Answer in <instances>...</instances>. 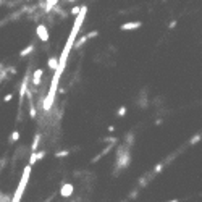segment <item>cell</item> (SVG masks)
<instances>
[{
  "label": "cell",
  "mask_w": 202,
  "mask_h": 202,
  "mask_svg": "<svg viewBox=\"0 0 202 202\" xmlns=\"http://www.w3.org/2000/svg\"><path fill=\"white\" fill-rule=\"evenodd\" d=\"M97 36H99V31H97V29H94V31H91V32H87V34L81 36V39L76 41V44H74V49H81L83 44H86L87 41H91V39H94V37H97Z\"/></svg>",
  "instance_id": "obj_1"
},
{
  "label": "cell",
  "mask_w": 202,
  "mask_h": 202,
  "mask_svg": "<svg viewBox=\"0 0 202 202\" xmlns=\"http://www.w3.org/2000/svg\"><path fill=\"white\" fill-rule=\"evenodd\" d=\"M141 26H142V23H141V21H128V23L120 24V29L121 31H134V29H139Z\"/></svg>",
  "instance_id": "obj_2"
},
{
  "label": "cell",
  "mask_w": 202,
  "mask_h": 202,
  "mask_svg": "<svg viewBox=\"0 0 202 202\" xmlns=\"http://www.w3.org/2000/svg\"><path fill=\"white\" fill-rule=\"evenodd\" d=\"M36 32H37V36H39V39H41L42 42H47V41H49V31H47V26H45V24H37Z\"/></svg>",
  "instance_id": "obj_3"
},
{
  "label": "cell",
  "mask_w": 202,
  "mask_h": 202,
  "mask_svg": "<svg viewBox=\"0 0 202 202\" xmlns=\"http://www.w3.org/2000/svg\"><path fill=\"white\" fill-rule=\"evenodd\" d=\"M42 74H44V70H42V68H37L34 71V74H32V87H37L41 84Z\"/></svg>",
  "instance_id": "obj_4"
},
{
  "label": "cell",
  "mask_w": 202,
  "mask_h": 202,
  "mask_svg": "<svg viewBox=\"0 0 202 202\" xmlns=\"http://www.w3.org/2000/svg\"><path fill=\"white\" fill-rule=\"evenodd\" d=\"M28 81H29V76H24L23 84H21V89H20V102H23V97H24L26 92H28Z\"/></svg>",
  "instance_id": "obj_5"
},
{
  "label": "cell",
  "mask_w": 202,
  "mask_h": 202,
  "mask_svg": "<svg viewBox=\"0 0 202 202\" xmlns=\"http://www.w3.org/2000/svg\"><path fill=\"white\" fill-rule=\"evenodd\" d=\"M47 63H49V68H50V70H54V71L58 68V58H57V57H50Z\"/></svg>",
  "instance_id": "obj_6"
},
{
  "label": "cell",
  "mask_w": 202,
  "mask_h": 202,
  "mask_svg": "<svg viewBox=\"0 0 202 202\" xmlns=\"http://www.w3.org/2000/svg\"><path fill=\"white\" fill-rule=\"evenodd\" d=\"M32 50H34V44H29L26 47V49H23L21 52H20V57H26V55H29Z\"/></svg>",
  "instance_id": "obj_7"
},
{
  "label": "cell",
  "mask_w": 202,
  "mask_h": 202,
  "mask_svg": "<svg viewBox=\"0 0 202 202\" xmlns=\"http://www.w3.org/2000/svg\"><path fill=\"white\" fill-rule=\"evenodd\" d=\"M126 112H128V109H126L125 105H121L120 109L116 110V116H120V118H121V116H125V115H126Z\"/></svg>",
  "instance_id": "obj_8"
},
{
  "label": "cell",
  "mask_w": 202,
  "mask_h": 202,
  "mask_svg": "<svg viewBox=\"0 0 202 202\" xmlns=\"http://www.w3.org/2000/svg\"><path fill=\"white\" fill-rule=\"evenodd\" d=\"M18 139H20V131H13V134L10 138V142H16Z\"/></svg>",
  "instance_id": "obj_9"
},
{
  "label": "cell",
  "mask_w": 202,
  "mask_h": 202,
  "mask_svg": "<svg viewBox=\"0 0 202 202\" xmlns=\"http://www.w3.org/2000/svg\"><path fill=\"white\" fill-rule=\"evenodd\" d=\"M202 139V134L199 133V134H196L194 136V138H191V141H189V144H197V142H199V141Z\"/></svg>",
  "instance_id": "obj_10"
},
{
  "label": "cell",
  "mask_w": 202,
  "mask_h": 202,
  "mask_svg": "<svg viewBox=\"0 0 202 202\" xmlns=\"http://www.w3.org/2000/svg\"><path fill=\"white\" fill-rule=\"evenodd\" d=\"M39 139H41V136L37 134L36 138H34V142H32V152H36V149H37V145H39Z\"/></svg>",
  "instance_id": "obj_11"
},
{
  "label": "cell",
  "mask_w": 202,
  "mask_h": 202,
  "mask_svg": "<svg viewBox=\"0 0 202 202\" xmlns=\"http://www.w3.org/2000/svg\"><path fill=\"white\" fill-rule=\"evenodd\" d=\"M79 11H81V7H73L70 13H71L73 16H78V15H79Z\"/></svg>",
  "instance_id": "obj_12"
},
{
  "label": "cell",
  "mask_w": 202,
  "mask_h": 202,
  "mask_svg": "<svg viewBox=\"0 0 202 202\" xmlns=\"http://www.w3.org/2000/svg\"><path fill=\"white\" fill-rule=\"evenodd\" d=\"M176 24H178V21H176V20H171L170 23H168V29H175Z\"/></svg>",
  "instance_id": "obj_13"
},
{
  "label": "cell",
  "mask_w": 202,
  "mask_h": 202,
  "mask_svg": "<svg viewBox=\"0 0 202 202\" xmlns=\"http://www.w3.org/2000/svg\"><path fill=\"white\" fill-rule=\"evenodd\" d=\"M68 154H70L68 150H62V152H58V154H57V157H67Z\"/></svg>",
  "instance_id": "obj_14"
},
{
  "label": "cell",
  "mask_w": 202,
  "mask_h": 202,
  "mask_svg": "<svg viewBox=\"0 0 202 202\" xmlns=\"http://www.w3.org/2000/svg\"><path fill=\"white\" fill-rule=\"evenodd\" d=\"M11 99H13V96H11V94H8V96H5V97H3V100H5V102H10Z\"/></svg>",
  "instance_id": "obj_15"
},
{
  "label": "cell",
  "mask_w": 202,
  "mask_h": 202,
  "mask_svg": "<svg viewBox=\"0 0 202 202\" xmlns=\"http://www.w3.org/2000/svg\"><path fill=\"white\" fill-rule=\"evenodd\" d=\"M68 2H73V0H68Z\"/></svg>",
  "instance_id": "obj_16"
}]
</instances>
